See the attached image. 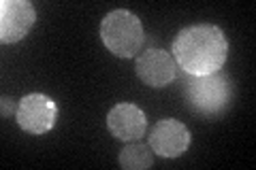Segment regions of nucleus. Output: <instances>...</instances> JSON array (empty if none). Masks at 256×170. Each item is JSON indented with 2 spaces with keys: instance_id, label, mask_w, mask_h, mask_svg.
I'll use <instances>...</instances> for the list:
<instances>
[{
  "instance_id": "f257e3e1",
  "label": "nucleus",
  "mask_w": 256,
  "mask_h": 170,
  "mask_svg": "<svg viewBox=\"0 0 256 170\" xmlns=\"http://www.w3.org/2000/svg\"><path fill=\"white\" fill-rule=\"evenodd\" d=\"M226 58L228 40L214 23H196L184 28L173 40V60L188 75L203 77L218 72Z\"/></svg>"
},
{
  "instance_id": "6e6552de",
  "label": "nucleus",
  "mask_w": 256,
  "mask_h": 170,
  "mask_svg": "<svg viewBox=\"0 0 256 170\" xmlns=\"http://www.w3.org/2000/svg\"><path fill=\"white\" fill-rule=\"evenodd\" d=\"M107 128L118 141H137L146 134V111L132 102H118L107 113Z\"/></svg>"
},
{
  "instance_id": "9d476101",
  "label": "nucleus",
  "mask_w": 256,
  "mask_h": 170,
  "mask_svg": "<svg viewBox=\"0 0 256 170\" xmlns=\"http://www.w3.org/2000/svg\"><path fill=\"white\" fill-rule=\"evenodd\" d=\"M11 113H18V109L13 107V98H2V115H11Z\"/></svg>"
},
{
  "instance_id": "f03ea898",
  "label": "nucleus",
  "mask_w": 256,
  "mask_h": 170,
  "mask_svg": "<svg viewBox=\"0 0 256 170\" xmlns=\"http://www.w3.org/2000/svg\"><path fill=\"white\" fill-rule=\"evenodd\" d=\"M184 96H186V102L192 113L203 117H218L230 107L233 81L226 75H222L220 70L203 77L188 75Z\"/></svg>"
},
{
  "instance_id": "39448f33",
  "label": "nucleus",
  "mask_w": 256,
  "mask_h": 170,
  "mask_svg": "<svg viewBox=\"0 0 256 170\" xmlns=\"http://www.w3.org/2000/svg\"><path fill=\"white\" fill-rule=\"evenodd\" d=\"M34 19V4L28 0H2L0 2V40L4 45L18 43L30 32Z\"/></svg>"
},
{
  "instance_id": "7ed1b4c3",
  "label": "nucleus",
  "mask_w": 256,
  "mask_h": 170,
  "mask_svg": "<svg viewBox=\"0 0 256 170\" xmlns=\"http://www.w3.org/2000/svg\"><path fill=\"white\" fill-rule=\"evenodd\" d=\"M100 38L107 49L118 58H132L143 49L146 30L134 13L118 9L102 17Z\"/></svg>"
},
{
  "instance_id": "1a4fd4ad",
  "label": "nucleus",
  "mask_w": 256,
  "mask_h": 170,
  "mask_svg": "<svg viewBox=\"0 0 256 170\" xmlns=\"http://www.w3.org/2000/svg\"><path fill=\"white\" fill-rule=\"evenodd\" d=\"M154 164V151L150 145L130 143L120 151V166L124 170H146Z\"/></svg>"
},
{
  "instance_id": "0eeeda50",
  "label": "nucleus",
  "mask_w": 256,
  "mask_h": 170,
  "mask_svg": "<svg viewBox=\"0 0 256 170\" xmlns=\"http://www.w3.org/2000/svg\"><path fill=\"white\" fill-rule=\"evenodd\" d=\"M137 77L150 87H164L178 77V62L162 49H148L134 62Z\"/></svg>"
},
{
  "instance_id": "20e7f679",
  "label": "nucleus",
  "mask_w": 256,
  "mask_h": 170,
  "mask_svg": "<svg viewBox=\"0 0 256 170\" xmlns=\"http://www.w3.org/2000/svg\"><path fill=\"white\" fill-rule=\"evenodd\" d=\"M15 119L24 132L28 134H45L56 126L58 119V104L45 94H28L18 104Z\"/></svg>"
},
{
  "instance_id": "423d86ee",
  "label": "nucleus",
  "mask_w": 256,
  "mask_h": 170,
  "mask_svg": "<svg viewBox=\"0 0 256 170\" xmlns=\"http://www.w3.org/2000/svg\"><path fill=\"white\" fill-rule=\"evenodd\" d=\"M148 145L160 158H180L190 147V130L178 119H162L150 130Z\"/></svg>"
}]
</instances>
